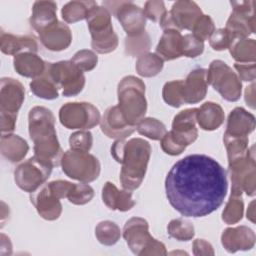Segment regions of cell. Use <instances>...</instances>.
Here are the masks:
<instances>
[{
  "label": "cell",
  "instance_id": "1",
  "mask_svg": "<svg viewBox=\"0 0 256 256\" xmlns=\"http://www.w3.org/2000/svg\"><path fill=\"white\" fill-rule=\"evenodd\" d=\"M225 169L205 154L178 160L165 179L170 205L185 217H204L217 210L227 194Z\"/></svg>",
  "mask_w": 256,
  "mask_h": 256
},
{
  "label": "cell",
  "instance_id": "2",
  "mask_svg": "<svg viewBox=\"0 0 256 256\" xmlns=\"http://www.w3.org/2000/svg\"><path fill=\"white\" fill-rule=\"evenodd\" d=\"M151 146L142 138L116 140L111 146L112 157L122 165L120 182L127 191L140 187L151 156Z\"/></svg>",
  "mask_w": 256,
  "mask_h": 256
},
{
  "label": "cell",
  "instance_id": "3",
  "mask_svg": "<svg viewBox=\"0 0 256 256\" xmlns=\"http://www.w3.org/2000/svg\"><path fill=\"white\" fill-rule=\"evenodd\" d=\"M28 130L34 143V156L51 167L60 165L63 151L57 138L55 117L51 110L43 106L30 109Z\"/></svg>",
  "mask_w": 256,
  "mask_h": 256
},
{
  "label": "cell",
  "instance_id": "4",
  "mask_svg": "<svg viewBox=\"0 0 256 256\" xmlns=\"http://www.w3.org/2000/svg\"><path fill=\"white\" fill-rule=\"evenodd\" d=\"M118 107L130 125L136 124L144 118L147 111L144 82L133 76H125L121 79L117 88Z\"/></svg>",
  "mask_w": 256,
  "mask_h": 256
},
{
  "label": "cell",
  "instance_id": "5",
  "mask_svg": "<svg viewBox=\"0 0 256 256\" xmlns=\"http://www.w3.org/2000/svg\"><path fill=\"white\" fill-rule=\"evenodd\" d=\"M86 20L92 37V49L100 54L113 52L118 46V36L113 30L110 12L103 6L95 5Z\"/></svg>",
  "mask_w": 256,
  "mask_h": 256
},
{
  "label": "cell",
  "instance_id": "6",
  "mask_svg": "<svg viewBox=\"0 0 256 256\" xmlns=\"http://www.w3.org/2000/svg\"><path fill=\"white\" fill-rule=\"evenodd\" d=\"M123 237L130 250L139 256L166 255L165 245L149 233L148 222L141 217H132L126 221Z\"/></svg>",
  "mask_w": 256,
  "mask_h": 256
},
{
  "label": "cell",
  "instance_id": "7",
  "mask_svg": "<svg viewBox=\"0 0 256 256\" xmlns=\"http://www.w3.org/2000/svg\"><path fill=\"white\" fill-rule=\"evenodd\" d=\"M197 108L185 109L176 114L172 121V130L164 135L166 148L174 153L181 154L188 145L198 137L196 124Z\"/></svg>",
  "mask_w": 256,
  "mask_h": 256
},
{
  "label": "cell",
  "instance_id": "8",
  "mask_svg": "<svg viewBox=\"0 0 256 256\" xmlns=\"http://www.w3.org/2000/svg\"><path fill=\"white\" fill-rule=\"evenodd\" d=\"M60 164L62 171L69 178L82 183L95 181L101 170L100 162L94 155L72 149L63 153Z\"/></svg>",
  "mask_w": 256,
  "mask_h": 256
},
{
  "label": "cell",
  "instance_id": "9",
  "mask_svg": "<svg viewBox=\"0 0 256 256\" xmlns=\"http://www.w3.org/2000/svg\"><path fill=\"white\" fill-rule=\"evenodd\" d=\"M207 83L216 90L223 99L235 102L240 99L242 84L238 75L221 60H213L206 75Z\"/></svg>",
  "mask_w": 256,
  "mask_h": 256
},
{
  "label": "cell",
  "instance_id": "10",
  "mask_svg": "<svg viewBox=\"0 0 256 256\" xmlns=\"http://www.w3.org/2000/svg\"><path fill=\"white\" fill-rule=\"evenodd\" d=\"M59 120L67 129L89 130L100 123L98 108L88 102H68L59 110Z\"/></svg>",
  "mask_w": 256,
  "mask_h": 256
},
{
  "label": "cell",
  "instance_id": "11",
  "mask_svg": "<svg viewBox=\"0 0 256 256\" xmlns=\"http://www.w3.org/2000/svg\"><path fill=\"white\" fill-rule=\"evenodd\" d=\"M103 7L117 18L128 37L145 32L146 17L143 9L132 1H104Z\"/></svg>",
  "mask_w": 256,
  "mask_h": 256
},
{
  "label": "cell",
  "instance_id": "12",
  "mask_svg": "<svg viewBox=\"0 0 256 256\" xmlns=\"http://www.w3.org/2000/svg\"><path fill=\"white\" fill-rule=\"evenodd\" d=\"M233 11L229 16L225 29L232 35L234 40L248 38L255 32V1H231Z\"/></svg>",
  "mask_w": 256,
  "mask_h": 256
},
{
  "label": "cell",
  "instance_id": "13",
  "mask_svg": "<svg viewBox=\"0 0 256 256\" xmlns=\"http://www.w3.org/2000/svg\"><path fill=\"white\" fill-rule=\"evenodd\" d=\"M50 75L65 97L76 96L85 86V76L71 60L47 63Z\"/></svg>",
  "mask_w": 256,
  "mask_h": 256
},
{
  "label": "cell",
  "instance_id": "14",
  "mask_svg": "<svg viewBox=\"0 0 256 256\" xmlns=\"http://www.w3.org/2000/svg\"><path fill=\"white\" fill-rule=\"evenodd\" d=\"M52 168L33 156L16 167L14 170L15 183L23 191L32 193L47 181Z\"/></svg>",
  "mask_w": 256,
  "mask_h": 256
},
{
  "label": "cell",
  "instance_id": "15",
  "mask_svg": "<svg viewBox=\"0 0 256 256\" xmlns=\"http://www.w3.org/2000/svg\"><path fill=\"white\" fill-rule=\"evenodd\" d=\"M201 15L202 10L194 1L180 0L172 5L170 11L164 13L159 20V25L163 30H191Z\"/></svg>",
  "mask_w": 256,
  "mask_h": 256
},
{
  "label": "cell",
  "instance_id": "16",
  "mask_svg": "<svg viewBox=\"0 0 256 256\" xmlns=\"http://www.w3.org/2000/svg\"><path fill=\"white\" fill-rule=\"evenodd\" d=\"M228 165L232 182L231 189L245 192L248 196H254L256 185L254 146L249 148L245 156L228 163Z\"/></svg>",
  "mask_w": 256,
  "mask_h": 256
},
{
  "label": "cell",
  "instance_id": "17",
  "mask_svg": "<svg viewBox=\"0 0 256 256\" xmlns=\"http://www.w3.org/2000/svg\"><path fill=\"white\" fill-rule=\"evenodd\" d=\"M25 99V88L16 79L1 78L0 85V115L17 116Z\"/></svg>",
  "mask_w": 256,
  "mask_h": 256
},
{
  "label": "cell",
  "instance_id": "18",
  "mask_svg": "<svg viewBox=\"0 0 256 256\" xmlns=\"http://www.w3.org/2000/svg\"><path fill=\"white\" fill-rule=\"evenodd\" d=\"M30 201L36 208L38 214L45 220H57L62 213L60 198L51 190L48 183L30 193Z\"/></svg>",
  "mask_w": 256,
  "mask_h": 256
},
{
  "label": "cell",
  "instance_id": "19",
  "mask_svg": "<svg viewBox=\"0 0 256 256\" xmlns=\"http://www.w3.org/2000/svg\"><path fill=\"white\" fill-rule=\"evenodd\" d=\"M100 127L107 137L116 140L125 139L136 130V126L126 122L118 105L106 109L100 120Z\"/></svg>",
  "mask_w": 256,
  "mask_h": 256
},
{
  "label": "cell",
  "instance_id": "20",
  "mask_svg": "<svg viewBox=\"0 0 256 256\" xmlns=\"http://www.w3.org/2000/svg\"><path fill=\"white\" fill-rule=\"evenodd\" d=\"M255 240L254 231L244 225L226 228L221 235L222 245L230 253L252 249L255 245Z\"/></svg>",
  "mask_w": 256,
  "mask_h": 256
},
{
  "label": "cell",
  "instance_id": "21",
  "mask_svg": "<svg viewBox=\"0 0 256 256\" xmlns=\"http://www.w3.org/2000/svg\"><path fill=\"white\" fill-rule=\"evenodd\" d=\"M206 75V69L197 68L192 70L183 80L184 104H196L205 98L208 87Z\"/></svg>",
  "mask_w": 256,
  "mask_h": 256
},
{
  "label": "cell",
  "instance_id": "22",
  "mask_svg": "<svg viewBox=\"0 0 256 256\" xmlns=\"http://www.w3.org/2000/svg\"><path fill=\"white\" fill-rule=\"evenodd\" d=\"M39 35L42 45L50 51H62L72 42V33L67 24L57 21Z\"/></svg>",
  "mask_w": 256,
  "mask_h": 256
},
{
  "label": "cell",
  "instance_id": "23",
  "mask_svg": "<svg viewBox=\"0 0 256 256\" xmlns=\"http://www.w3.org/2000/svg\"><path fill=\"white\" fill-rule=\"evenodd\" d=\"M0 49L7 55H17L23 52L36 53L38 51V44L34 36L14 35L1 31Z\"/></svg>",
  "mask_w": 256,
  "mask_h": 256
},
{
  "label": "cell",
  "instance_id": "24",
  "mask_svg": "<svg viewBox=\"0 0 256 256\" xmlns=\"http://www.w3.org/2000/svg\"><path fill=\"white\" fill-rule=\"evenodd\" d=\"M57 5L53 1H36L32 6L30 24L40 34L45 29L56 23Z\"/></svg>",
  "mask_w": 256,
  "mask_h": 256
},
{
  "label": "cell",
  "instance_id": "25",
  "mask_svg": "<svg viewBox=\"0 0 256 256\" xmlns=\"http://www.w3.org/2000/svg\"><path fill=\"white\" fill-rule=\"evenodd\" d=\"M101 196L103 203L111 210L125 212L132 209L136 204L129 191L119 190L110 181H107L104 184Z\"/></svg>",
  "mask_w": 256,
  "mask_h": 256
},
{
  "label": "cell",
  "instance_id": "26",
  "mask_svg": "<svg viewBox=\"0 0 256 256\" xmlns=\"http://www.w3.org/2000/svg\"><path fill=\"white\" fill-rule=\"evenodd\" d=\"M255 129V117L242 107L234 108L227 120L225 133L230 136H248Z\"/></svg>",
  "mask_w": 256,
  "mask_h": 256
},
{
  "label": "cell",
  "instance_id": "27",
  "mask_svg": "<svg viewBox=\"0 0 256 256\" xmlns=\"http://www.w3.org/2000/svg\"><path fill=\"white\" fill-rule=\"evenodd\" d=\"M183 36L175 29L164 30L156 46V54L164 61L174 60L183 56L182 54Z\"/></svg>",
  "mask_w": 256,
  "mask_h": 256
},
{
  "label": "cell",
  "instance_id": "28",
  "mask_svg": "<svg viewBox=\"0 0 256 256\" xmlns=\"http://www.w3.org/2000/svg\"><path fill=\"white\" fill-rule=\"evenodd\" d=\"M47 62L43 61L36 53L23 52L14 56L13 66L16 72L27 78H37L46 69Z\"/></svg>",
  "mask_w": 256,
  "mask_h": 256
},
{
  "label": "cell",
  "instance_id": "29",
  "mask_svg": "<svg viewBox=\"0 0 256 256\" xmlns=\"http://www.w3.org/2000/svg\"><path fill=\"white\" fill-rule=\"evenodd\" d=\"M225 114L222 107L215 102H205L197 108L196 122L200 128L206 131L218 129L224 122Z\"/></svg>",
  "mask_w": 256,
  "mask_h": 256
},
{
  "label": "cell",
  "instance_id": "30",
  "mask_svg": "<svg viewBox=\"0 0 256 256\" xmlns=\"http://www.w3.org/2000/svg\"><path fill=\"white\" fill-rule=\"evenodd\" d=\"M0 149L5 159L11 163H17L26 156L29 146L22 137L12 133H6L1 136Z\"/></svg>",
  "mask_w": 256,
  "mask_h": 256
},
{
  "label": "cell",
  "instance_id": "31",
  "mask_svg": "<svg viewBox=\"0 0 256 256\" xmlns=\"http://www.w3.org/2000/svg\"><path fill=\"white\" fill-rule=\"evenodd\" d=\"M30 89L34 93V95L42 99L53 100L58 98L59 88L52 79L47 64L44 73L31 81Z\"/></svg>",
  "mask_w": 256,
  "mask_h": 256
},
{
  "label": "cell",
  "instance_id": "32",
  "mask_svg": "<svg viewBox=\"0 0 256 256\" xmlns=\"http://www.w3.org/2000/svg\"><path fill=\"white\" fill-rule=\"evenodd\" d=\"M97 3L95 1H71L66 3L62 10L61 15L66 23H75L87 18L91 8Z\"/></svg>",
  "mask_w": 256,
  "mask_h": 256
},
{
  "label": "cell",
  "instance_id": "33",
  "mask_svg": "<svg viewBox=\"0 0 256 256\" xmlns=\"http://www.w3.org/2000/svg\"><path fill=\"white\" fill-rule=\"evenodd\" d=\"M229 51L237 63H255L256 41L248 38L236 40L230 46Z\"/></svg>",
  "mask_w": 256,
  "mask_h": 256
},
{
  "label": "cell",
  "instance_id": "34",
  "mask_svg": "<svg viewBox=\"0 0 256 256\" xmlns=\"http://www.w3.org/2000/svg\"><path fill=\"white\" fill-rule=\"evenodd\" d=\"M244 212V202L242 192L231 190V195L222 212V220L226 224H236L242 217Z\"/></svg>",
  "mask_w": 256,
  "mask_h": 256
},
{
  "label": "cell",
  "instance_id": "35",
  "mask_svg": "<svg viewBox=\"0 0 256 256\" xmlns=\"http://www.w3.org/2000/svg\"><path fill=\"white\" fill-rule=\"evenodd\" d=\"M163 60L156 53H145L138 57L136 71L142 77H154L163 69Z\"/></svg>",
  "mask_w": 256,
  "mask_h": 256
},
{
  "label": "cell",
  "instance_id": "36",
  "mask_svg": "<svg viewBox=\"0 0 256 256\" xmlns=\"http://www.w3.org/2000/svg\"><path fill=\"white\" fill-rule=\"evenodd\" d=\"M223 141L227 151L228 163L245 156L249 151L248 136H230L224 133Z\"/></svg>",
  "mask_w": 256,
  "mask_h": 256
},
{
  "label": "cell",
  "instance_id": "37",
  "mask_svg": "<svg viewBox=\"0 0 256 256\" xmlns=\"http://www.w3.org/2000/svg\"><path fill=\"white\" fill-rule=\"evenodd\" d=\"M95 236L102 245L112 246L120 239L121 231L116 223L105 220L99 222L95 227Z\"/></svg>",
  "mask_w": 256,
  "mask_h": 256
},
{
  "label": "cell",
  "instance_id": "38",
  "mask_svg": "<svg viewBox=\"0 0 256 256\" xmlns=\"http://www.w3.org/2000/svg\"><path fill=\"white\" fill-rule=\"evenodd\" d=\"M136 130L139 134L146 136L152 140H161V138L167 132L164 123L152 117H146L141 119L136 124Z\"/></svg>",
  "mask_w": 256,
  "mask_h": 256
},
{
  "label": "cell",
  "instance_id": "39",
  "mask_svg": "<svg viewBox=\"0 0 256 256\" xmlns=\"http://www.w3.org/2000/svg\"><path fill=\"white\" fill-rule=\"evenodd\" d=\"M167 232L170 237L178 241H189L195 235V230L192 223L183 218L171 220L167 226Z\"/></svg>",
  "mask_w": 256,
  "mask_h": 256
},
{
  "label": "cell",
  "instance_id": "40",
  "mask_svg": "<svg viewBox=\"0 0 256 256\" xmlns=\"http://www.w3.org/2000/svg\"><path fill=\"white\" fill-rule=\"evenodd\" d=\"M150 36L145 31L142 34L125 38V53L131 57H140L150 49Z\"/></svg>",
  "mask_w": 256,
  "mask_h": 256
},
{
  "label": "cell",
  "instance_id": "41",
  "mask_svg": "<svg viewBox=\"0 0 256 256\" xmlns=\"http://www.w3.org/2000/svg\"><path fill=\"white\" fill-rule=\"evenodd\" d=\"M183 80H172L166 82L163 86V100L170 106L178 108L184 104L183 100Z\"/></svg>",
  "mask_w": 256,
  "mask_h": 256
},
{
  "label": "cell",
  "instance_id": "42",
  "mask_svg": "<svg viewBox=\"0 0 256 256\" xmlns=\"http://www.w3.org/2000/svg\"><path fill=\"white\" fill-rule=\"evenodd\" d=\"M94 197V190L93 188L85 183L82 184H75L73 183V186L68 193L67 199L70 203L74 205H85L88 202L92 200Z\"/></svg>",
  "mask_w": 256,
  "mask_h": 256
},
{
  "label": "cell",
  "instance_id": "43",
  "mask_svg": "<svg viewBox=\"0 0 256 256\" xmlns=\"http://www.w3.org/2000/svg\"><path fill=\"white\" fill-rule=\"evenodd\" d=\"M192 35L201 41L208 40L212 33L215 31L214 21L209 15L202 14L194 23L192 29Z\"/></svg>",
  "mask_w": 256,
  "mask_h": 256
},
{
  "label": "cell",
  "instance_id": "44",
  "mask_svg": "<svg viewBox=\"0 0 256 256\" xmlns=\"http://www.w3.org/2000/svg\"><path fill=\"white\" fill-rule=\"evenodd\" d=\"M71 61L83 72L93 70L98 62L97 55L88 49H82L77 51L71 58Z\"/></svg>",
  "mask_w": 256,
  "mask_h": 256
},
{
  "label": "cell",
  "instance_id": "45",
  "mask_svg": "<svg viewBox=\"0 0 256 256\" xmlns=\"http://www.w3.org/2000/svg\"><path fill=\"white\" fill-rule=\"evenodd\" d=\"M93 144V136L87 130H80L74 132L69 137L70 149L76 151L89 152Z\"/></svg>",
  "mask_w": 256,
  "mask_h": 256
},
{
  "label": "cell",
  "instance_id": "46",
  "mask_svg": "<svg viewBox=\"0 0 256 256\" xmlns=\"http://www.w3.org/2000/svg\"><path fill=\"white\" fill-rule=\"evenodd\" d=\"M209 44L216 51H223L229 49L230 46L235 42L232 35L225 28L215 29V31L210 36Z\"/></svg>",
  "mask_w": 256,
  "mask_h": 256
},
{
  "label": "cell",
  "instance_id": "47",
  "mask_svg": "<svg viewBox=\"0 0 256 256\" xmlns=\"http://www.w3.org/2000/svg\"><path fill=\"white\" fill-rule=\"evenodd\" d=\"M204 51V42L197 39L192 34H186L183 36L182 42V54L188 58H195L201 55Z\"/></svg>",
  "mask_w": 256,
  "mask_h": 256
},
{
  "label": "cell",
  "instance_id": "48",
  "mask_svg": "<svg viewBox=\"0 0 256 256\" xmlns=\"http://www.w3.org/2000/svg\"><path fill=\"white\" fill-rule=\"evenodd\" d=\"M166 8L163 1H157V0H150L147 1L144 5L143 13L146 18L150 19L153 22H159L161 17L166 12Z\"/></svg>",
  "mask_w": 256,
  "mask_h": 256
},
{
  "label": "cell",
  "instance_id": "49",
  "mask_svg": "<svg viewBox=\"0 0 256 256\" xmlns=\"http://www.w3.org/2000/svg\"><path fill=\"white\" fill-rule=\"evenodd\" d=\"M234 68L238 72V77L243 81L253 82L256 77L255 63H235Z\"/></svg>",
  "mask_w": 256,
  "mask_h": 256
},
{
  "label": "cell",
  "instance_id": "50",
  "mask_svg": "<svg viewBox=\"0 0 256 256\" xmlns=\"http://www.w3.org/2000/svg\"><path fill=\"white\" fill-rule=\"evenodd\" d=\"M193 254L194 255H214L212 245L204 239H196L193 242Z\"/></svg>",
  "mask_w": 256,
  "mask_h": 256
},
{
  "label": "cell",
  "instance_id": "51",
  "mask_svg": "<svg viewBox=\"0 0 256 256\" xmlns=\"http://www.w3.org/2000/svg\"><path fill=\"white\" fill-rule=\"evenodd\" d=\"M254 95H255V84L252 83L245 90V102L252 109L255 108V97H254Z\"/></svg>",
  "mask_w": 256,
  "mask_h": 256
},
{
  "label": "cell",
  "instance_id": "52",
  "mask_svg": "<svg viewBox=\"0 0 256 256\" xmlns=\"http://www.w3.org/2000/svg\"><path fill=\"white\" fill-rule=\"evenodd\" d=\"M247 218L251 221V222H255V213H254V201H252L249 205L248 211H247Z\"/></svg>",
  "mask_w": 256,
  "mask_h": 256
}]
</instances>
